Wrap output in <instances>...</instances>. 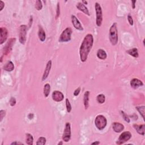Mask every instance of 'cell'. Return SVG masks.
Returning <instances> with one entry per match:
<instances>
[{"mask_svg":"<svg viewBox=\"0 0 145 145\" xmlns=\"http://www.w3.org/2000/svg\"><path fill=\"white\" fill-rule=\"evenodd\" d=\"M93 43V36L91 34H87L81 44L80 50V58L82 62H85L87 60L88 55L92 47Z\"/></svg>","mask_w":145,"mask_h":145,"instance_id":"obj_1","label":"cell"},{"mask_svg":"<svg viewBox=\"0 0 145 145\" xmlns=\"http://www.w3.org/2000/svg\"><path fill=\"white\" fill-rule=\"evenodd\" d=\"M110 40L113 46H116L118 42V38L116 23H114L110 29Z\"/></svg>","mask_w":145,"mask_h":145,"instance_id":"obj_2","label":"cell"},{"mask_svg":"<svg viewBox=\"0 0 145 145\" xmlns=\"http://www.w3.org/2000/svg\"><path fill=\"white\" fill-rule=\"evenodd\" d=\"M95 124L96 127L100 130H102L106 127L107 120L103 115H98L95 118Z\"/></svg>","mask_w":145,"mask_h":145,"instance_id":"obj_3","label":"cell"},{"mask_svg":"<svg viewBox=\"0 0 145 145\" xmlns=\"http://www.w3.org/2000/svg\"><path fill=\"white\" fill-rule=\"evenodd\" d=\"M95 11H96V23L98 27H100L103 21V14H102V8L100 4L98 2L95 3Z\"/></svg>","mask_w":145,"mask_h":145,"instance_id":"obj_4","label":"cell"},{"mask_svg":"<svg viewBox=\"0 0 145 145\" xmlns=\"http://www.w3.org/2000/svg\"><path fill=\"white\" fill-rule=\"evenodd\" d=\"M72 30L70 27H68L61 34L58 41L60 42H68L71 40Z\"/></svg>","mask_w":145,"mask_h":145,"instance_id":"obj_5","label":"cell"},{"mask_svg":"<svg viewBox=\"0 0 145 145\" xmlns=\"http://www.w3.org/2000/svg\"><path fill=\"white\" fill-rule=\"evenodd\" d=\"M27 27L26 25H21L19 32V40L22 44H24L26 41Z\"/></svg>","mask_w":145,"mask_h":145,"instance_id":"obj_6","label":"cell"},{"mask_svg":"<svg viewBox=\"0 0 145 145\" xmlns=\"http://www.w3.org/2000/svg\"><path fill=\"white\" fill-rule=\"evenodd\" d=\"M132 138V134L129 131L124 132L121 134L119 137V138L116 142V144H124L125 142L128 141V140Z\"/></svg>","mask_w":145,"mask_h":145,"instance_id":"obj_7","label":"cell"},{"mask_svg":"<svg viewBox=\"0 0 145 145\" xmlns=\"http://www.w3.org/2000/svg\"><path fill=\"white\" fill-rule=\"evenodd\" d=\"M71 138V126L69 122H66L62 136V140L64 142H69Z\"/></svg>","mask_w":145,"mask_h":145,"instance_id":"obj_8","label":"cell"},{"mask_svg":"<svg viewBox=\"0 0 145 145\" xmlns=\"http://www.w3.org/2000/svg\"><path fill=\"white\" fill-rule=\"evenodd\" d=\"M16 38H12L10 39L8 42V43L6 44V46L4 48V54H8V53H10V51H11L12 49V46H13L14 44L16 42Z\"/></svg>","mask_w":145,"mask_h":145,"instance_id":"obj_9","label":"cell"},{"mask_svg":"<svg viewBox=\"0 0 145 145\" xmlns=\"http://www.w3.org/2000/svg\"><path fill=\"white\" fill-rule=\"evenodd\" d=\"M52 96L53 100L57 102L62 101L64 98V96L63 94L59 91H54L52 93Z\"/></svg>","mask_w":145,"mask_h":145,"instance_id":"obj_10","label":"cell"},{"mask_svg":"<svg viewBox=\"0 0 145 145\" xmlns=\"http://www.w3.org/2000/svg\"><path fill=\"white\" fill-rule=\"evenodd\" d=\"M0 34H1V37H0V44H2L5 42L8 38V30L5 27H1L0 28Z\"/></svg>","mask_w":145,"mask_h":145,"instance_id":"obj_11","label":"cell"},{"mask_svg":"<svg viewBox=\"0 0 145 145\" xmlns=\"http://www.w3.org/2000/svg\"><path fill=\"white\" fill-rule=\"evenodd\" d=\"M72 22L74 27L76 30H78L80 31H82L84 30V28H83L82 24H80V22L79 21L77 18L75 16H74V15L72 16Z\"/></svg>","mask_w":145,"mask_h":145,"instance_id":"obj_12","label":"cell"},{"mask_svg":"<svg viewBox=\"0 0 145 145\" xmlns=\"http://www.w3.org/2000/svg\"><path fill=\"white\" fill-rule=\"evenodd\" d=\"M51 68H52V61L50 60L48 62L47 64H46V69H45L43 76H42V81H44L46 80V78H48L49 74H50Z\"/></svg>","mask_w":145,"mask_h":145,"instance_id":"obj_13","label":"cell"},{"mask_svg":"<svg viewBox=\"0 0 145 145\" xmlns=\"http://www.w3.org/2000/svg\"><path fill=\"white\" fill-rule=\"evenodd\" d=\"M143 85L144 84L142 81L137 78H134L130 81V86L134 89H137Z\"/></svg>","mask_w":145,"mask_h":145,"instance_id":"obj_14","label":"cell"},{"mask_svg":"<svg viewBox=\"0 0 145 145\" xmlns=\"http://www.w3.org/2000/svg\"><path fill=\"white\" fill-rule=\"evenodd\" d=\"M112 128L114 130L116 133H120L124 129V126L122 124L115 122L112 125Z\"/></svg>","mask_w":145,"mask_h":145,"instance_id":"obj_15","label":"cell"},{"mask_svg":"<svg viewBox=\"0 0 145 145\" xmlns=\"http://www.w3.org/2000/svg\"><path fill=\"white\" fill-rule=\"evenodd\" d=\"M76 8H77L78 9L80 10V11L84 12L85 14H86L88 16H90L88 8H87L86 6L84 5V4L82 2H79L77 4V5H76Z\"/></svg>","mask_w":145,"mask_h":145,"instance_id":"obj_16","label":"cell"},{"mask_svg":"<svg viewBox=\"0 0 145 145\" xmlns=\"http://www.w3.org/2000/svg\"><path fill=\"white\" fill-rule=\"evenodd\" d=\"M134 128L137 130V133L140 135L144 136L145 133V125L144 124L138 125L137 124L133 125Z\"/></svg>","mask_w":145,"mask_h":145,"instance_id":"obj_17","label":"cell"},{"mask_svg":"<svg viewBox=\"0 0 145 145\" xmlns=\"http://www.w3.org/2000/svg\"><path fill=\"white\" fill-rule=\"evenodd\" d=\"M38 36H39V38L40 40L42 42H44L46 40V33H45V31L44 30V29L42 28V27L39 26V31H38Z\"/></svg>","mask_w":145,"mask_h":145,"instance_id":"obj_18","label":"cell"},{"mask_svg":"<svg viewBox=\"0 0 145 145\" xmlns=\"http://www.w3.org/2000/svg\"><path fill=\"white\" fill-rule=\"evenodd\" d=\"M90 91H87L86 92H85L84 98V106L85 108V110H87L89 106V96H90Z\"/></svg>","mask_w":145,"mask_h":145,"instance_id":"obj_19","label":"cell"},{"mask_svg":"<svg viewBox=\"0 0 145 145\" xmlns=\"http://www.w3.org/2000/svg\"><path fill=\"white\" fill-rule=\"evenodd\" d=\"M97 57L99 59L101 60H105L106 58L107 54H106V52L102 49H100L98 50L97 52Z\"/></svg>","mask_w":145,"mask_h":145,"instance_id":"obj_20","label":"cell"},{"mask_svg":"<svg viewBox=\"0 0 145 145\" xmlns=\"http://www.w3.org/2000/svg\"><path fill=\"white\" fill-rule=\"evenodd\" d=\"M4 69L7 72H12L14 69V64L12 61H8L6 64L4 66Z\"/></svg>","mask_w":145,"mask_h":145,"instance_id":"obj_21","label":"cell"},{"mask_svg":"<svg viewBox=\"0 0 145 145\" xmlns=\"http://www.w3.org/2000/svg\"><path fill=\"white\" fill-rule=\"evenodd\" d=\"M127 53L130 56H133L135 58H137L139 56V54L138 52V50L137 48H133L132 50H129L127 51Z\"/></svg>","mask_w":145,"mask_h":145,"instance_id":"obj_22","label":"cell"},{"mask_svg":"<svg viewBox=\"0 0 145 145\" xmlns=\"http://www.w3.org/2000/svg\"><path fill=\"white\" fill-rule=\"evenodd\" d=\"M26 142L28 145H32L33 144L34 138L31 134L30 133H27L26 134Z\"/></svg>","mask_w":145,"mask_h":145,"instance_id":"obj_23","label":"cell"},{"mask_svg":"<svg viewBox=\"0 0 145 145\" xmlns=\"http://www.w3.org/2000/svg\"><path fill=\"white\" fill-rule=\"evenodd\" d=\"M50 86L49 84H46L44 85V95L46 98H47L50 95Z\"/></svg>","mask_w":145,"mask_h":145,"instance_id":"obj_24","label":"cell"},{"mask_svg":"<svg viewBox=\"0 0 145 145\" xmlns=\"http://www.w3.org/2000/svg\"><path fill=\"white\" fill-rule=\"evenodd\" d=\"M96 100L100 104H103L106 100L105 95L103 94H99L97 96Z\"/></svg>","mask_w":145,"mask_h":145,"instance_id":"obj_25","label":"cell"},{"mask_svg":"<svg viewBox=\"0 0 145 145\" xmlns=\"http://www.w3.org/2000/svg\"><path fill=\"white\" fill-rule=\"evenodd\" d=\"M136 109L140 113V114H141L143 118L144 119V106H138L136 107Z\"/></svg>","mask_w":145,"mask_h":145,"instance_id":"obj_26","label":"cell"},{"mask_svg":"<svg viewBox=\"0 0 145 145\" xmlns=\"http://www.w3.org/2000/svg\"><path fill=\"white\" fill-rule=\"evenodd\" d=\"M46 138L41 137L38 139L37 142H36V144L38 145H44L46 144Z\"/></svg>","mask_w":145,"mask_h":145,"instance_id":"obj_27","label":"cell"},{"mask_svg":"<svg viewBox=\"0 0 145 145\" xmlns=\"http://www.w3.org/2000/svg\"><path fill=\"white\" fill-rule=\"evenodd\" d=\"M35 8H36V10H40L42 9V2L41 1H40V0H38V1H36Z\"/></svg>","mask_w":145,"mask_h":145,"instance_id":"obj_28","label":"cell"},{"mask_svg":"<svg viewBox=\"0 0 145 145\" xmlns=\"http://www.w3.org/2000/svg\"><path fill=\"white\" fill-rule=\"evenodd\" d=\"M120 112H121V114L122 115V117L124 118V119L125 121H126L128 123H129L130 122V120L129 117H128V116L126 114H125L124 112L121 110V111H120Z\"/></svg>","mask_w":145,"mask_h":145,"instance_id":"obj_29","label":"cell"},{"mask_svg":"<svg viewBox=\"0 0 145 145\" xmlns=\"http://www.w3.org/2000/svg\"><path fill=\"white\" fill-rule=\"evenodd\" d=\"M66 109H67V111L68 113H70L71 112V110H72V107L71 104H70V102L69 100V99H66Z\"/></svg>","mask_w":145,"mask_h":145,"instance_id":"obj_30","label":"cell"},{"mask_svg":"<svg viewBox=\"0 0 145 145\" xmlns=\"http://www.w3.org/2000/svg\"><path fill=\"white\" fill-rule=\"evenodd\" d=\"M10 106H14L16 104V98H12L11 99H10Z\"/></svg>","mask_w":145,"mask_h":145,"instance_id":"obj_31","label":"cell"},{"mask_svg":"<svg viewBox=\"0 0 145 145\" xmlns=\"http://www.w3.org/2000/svg\"><path fill=\"white\" fill-rule=\"evenodd\" d=\"M6 114V112L5 110H1V111H0V121H2V119L4 118V117H5Z\"/></svg>","mask_w":145,"mask_h":145,"instance_id":"obj_32","label":"cell"},{"mask_svg":"<svg viewBox=\"0 0 145 145\" xmlns=\"http://www.w3.org/2000/svg\"><path fill=\"white\" fill-rule=\"evenodd\" d=\"M128 20L131 26L133 25V20L130 15H128Z\"/></svg>","mask_w":145,"mask_h":145,"instance_id":"obj_33","label":"cell"},{"mask_svg":"<svg viewBox=\"0 0 145 145\" xmlns=\"http://www.w3.org/2000/svg\"><path fill=\"white\" fill-rule=\"evenodd\" d=\"M60 4L58 2L57 4V15H56V19L60 16Z\"/></svg>","mask_w":145,"mask_h":145,"instance_id":"obj_34","label":"cell"},{"mask_svg":"<svg viewBox=\"0 0 145 145\" xmlns=\"http://www.w3.org/2000/svg\"><path fill=\"white\" fill-rule=\"evenodd\" d=\"M80 87H78V88H76L75 91H74V95L76 96H78L79 94H80Z\"/></svg>","mask_w":145,"mask_h":145,"instance_id":"obj_35","label":"cell"},{"mask_svg":"<svg viewBox=\"0 0 145 145\" xmlns=\"http://www.w3.org/2000/svg\"><path fill=\"white\" fill-rule=\"evenodd\" d=\"M4 6H5V4H4V2L2 1H0V11L2 10Z\"/></svg>","mask_w":145,"mask_h":145,"instance_id":"obj_36","label":"cell"},{"mask_svg":"<svg viewBox=\"0 0 145 145\" xmlns=\"http://www.w3.org/2000/svg\"><path fill=\"white\" fill-rule=\"evenodd\" d=\"M32 23V16H31V17H30V23H29V24H30L29 27H30L31 26Z\"/></svg>","mask_w":145,"mask_h":145,"instance_id":"obj_37","label":"cell"},{"mask_svg":"<svg viewBox=\"0 0 145 145\" xmlns=\"http://www.w3.org/2000/svg\"><path fill=\"white\" fill-rule=\"evenodd\" d=\"M28 118L31 120V119H32L34 118V114H30L28 116Z\"/></svg>","mask_w":145,"mask_h":145,"instance_id":"obj_38","label":"cell"},{"mask_svg":"<svg viewBox=\"0 0 145 145\" xmlns=\"http://www.w3.org/2000/svg\"><path fill=\"white\" fill-rule=\"evenodd\" d=\"M132 2L133 3V5H132V7H133V8H135V4L136 2V1H132Z\"/></svg>","mask_w":145,"mask_h":145,"instance_id":"obj_39","label":"cell"},{"mask_svg":"<svg viewBox=\"0 0 145 145\" xmlns=\"http://www.w3.org/2000/svg\"><path fill=\"white\" fill-rule=\"evenodd\" d=\"M100 144V142L99 141H96V142H93L91 144L92 145H94V144Z\"/></svg>","mask_w":145,"mask_h":145,"instance_id":"obj_40","label":"cell"},{"mask_svg":"<svg viewBox=\"0 0 145 145\" xmlns=\"http://www.w3.org/2000/svg\"><path fill=\"white\" fill-rule=\"evenodd\" d=\"M21 144V143H19V142H12L11 144Z\"/></svg>","mask_w":145,"mask_h":145,"instance_id":"obj_41","label":"cell"},{"mask_svg":"<svg viewBox=\"0 0 145 145\" xmlns=\"http://www.w3.org/2000/svg\"><path fill=\"white\" fill-rule=\"evenodd\" d=\"M82 2H83V3H84V4H87V1H82Z\"/></svg>","mask_w":145,"mask_h":145,"instance_id":"obj_42","label":"cell"},{"mask_svg":"<svg viewBox=\"0 0 145 145\" xmlns=\"http://www.w3.org/2000/svg\"><path fill=\"white\" fill-rule=\"evenodd\" d=\"M63 144L62 142H59V143H58V145H60V144Z\"/></svg>","mask_w":145,"mask_h":145,"instance_id":"obj_43","label":"cell"}]
</instances>
